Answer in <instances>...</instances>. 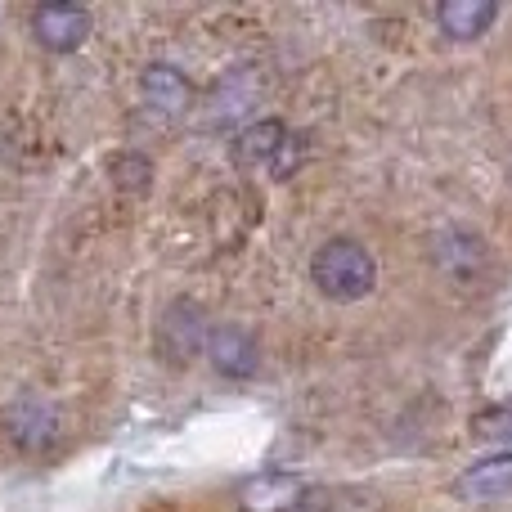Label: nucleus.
<instances>
[{"mask_svg":"<svg viewBox=\"0 0 512 512\" xmlns=\"http://www.w3.org/2000/svg\"><path fill=\"white\" fill-rule=\"evenodd\" d=\"M310 279L328 301H364L378 283V265L355 239H328L310 261Z\"/></svg>","mask_w":512,"mask_h":512,"instance_id":"obj_1","label":"nucleus"},{"mask_svg":"<svg viewBox=\"0 0 512 512\" xmlns=\"http://www.w3.org/2000/svg\"><path fill=\"white\" fill-rule=\"evenodd\" d=\"M0 423H5L9 445L23 454L50 450L54 436H59V414H54V405L45 396H18L14 405L0 414Z\"/></svg>","mask_w":512,"mask_h":512,"instance_id":"obj_2","label":"nucleus"},{"mask_svg":"<svg viewBox=\"0 0 512 512\" xmlns=\"http://www.w3.org/2000/svg\"><path fill=\"white\" fill-rule=\"evenodd\" d=\"M207 337H212V328H207L203 306H194V301H171L158 324V351L167 355L171 364H185V360H194L198 351H207Z\"/></svg>","mask_w":512,"mask_h":512,"instance_id":"obj_3","label":"nucleus"},{"mask_svg":"<svg viewBox=\"0 0 512 512\" xmlns=\"http://www.w3.org/2000/svg\"><path fill=\"white\" fill-rule=\"evenodd\" d=\"M90 32H95V18H90L81 5H63V0H54V5L32 9V36L54 54L81 50V45L90 41Z\"/></svg>","mask_w":512,"mask_h":512,"instance_id":"obj_4","label":"nucleus"},{"mask_svg":"<svg viewBox=\"0 0 512 512\" xmlns=\"http://www.w3.org/2000/svg\"><path fill=\"white\" fill-rule=\"evenodd\" d=\"M207 360H212V369L221 373V378L243 382L261 369V346H256V337L248 333V328L216 324L212 337H207Z\"/></svg>","mask_w":512,"mask_h":512,"instance_id":"obj_5","label":"nucleus"},{"mask_svg":"<svg viewBox=\"0 0 512 512\" xmlns=\"http://www.w3.org/2000/svg\"><path fill=\"white\" fill-rule=\"evenodd\" d=\"M306 499V481L297 472H256L239 486L243 512H292Z\"/></svg>","mask_w":512,"mask_h":512,"instance_id":"obj_6","label":"nucleus"},{"mask_svg":"<svg viewBox=\"0 0 512 512\" xmlns=\"http://www.w3.org/2000/svg\"><path fill=\"white\" fill-rule=\"evenodd\" d=\"M140 95L153 113H167V117L189 113V104H194V86H189V77L180 68H171V63H153V68H144Z\"/></svg>","mask_w":512,"mask_h":512,"instance_id":"obj_7","label":"nucleus"},{"mask_svg":"<svg viewBox=\"0 0 512 512\" xmlns=\"http://www.w3.org/2000/svg\"><path fill=\"white\" fill-rule=\"evenodd\" d=\"M454 495L472 499V504H486V499H504L512 495V450L490 454V459L472 463L459 481H454Z\"/></svg>","mask_w":512,"mask_h":512,"instance_id":"obj_8","label":"nucleus"},{"mask_svg":"<svg viewBox=\"0 0 512 512\" xmlns=\"http://www.w3.org/2000/svg\"><path fill=\"white\" fill-rule=\"evenodd\" d=\"M499 18V5L495 0H445L441 9H436V23H441L445 36H454V41H477V36H486V27Z\"/></svg>","mask_w":512,"mask_h":512,"instance_id":"obj_9","label":"nucleus"},{"mask_svg":"<svg viewBox=\"0 0 512 512\" xmlns=\"http://www.w3.org/2000/svg\"><path fill=\"white\" fill-rule=\"evenodd\" d=\"M283 140H288V126L283 122H274V117L252 122L248 131L234 140V162H239V167H270L274 153L283 149Z\"/></svg>","mask_w":512,"mask_h":512,"instance_id":"obj_10","label":"nucleus"},{"mask_svg":"<svg viewBox=\"0 0 512 512\" xmlns=\"http://www.w3.org/2000/svg\"><path fill=\"white\" fill-rule=\"evenodd\" d=\"M243 77H248V72H230V77L221 81V86H216V95H212V108H216V117H239L243 108L252 104V95H243Z\"/></svg>","mask_w":512,"mask_h":512,"instance_id":"obj_11","label":"nucleus"},{"mask_svg":"<svg viewBox=\"0 0 512 512\" xmlns=\"http://www.w3.org/2000/svg\"><path fill=\"white\" fill-rule=\"evenodd\" d=\"M113 176H117V185L122 189H149V180H153V167H149V158H140V153H122V158L113 162Z\"/></svg>","mask_w":512,"mask_h":512,"instance_id":"obj_12","label":"nucleus"},{"mask_svg":"<svg viewBox=\"0 0 512 512\" xmlns=\"http://www.w3.org/2000/svg\"><path fill=\"white\" fill-rule=\"evenodd\" d=\"M301 162H306V140L288 131V140H283V149L274 153V162H270V176H274V180H288L292 171L301 167Z\"/></svg>","mask_w":512,"mask_h":512,"instance_id":"obj_13","label":"nucleus"},{"mask_svg":"<svg viewBox=\"0 0 512 512\" xmlns=\"http://www.w3.org/2000/svg\"><path fill=\"white\" fill-rule=\"evenodd\" d=\"M472 432L486 441H512V409H486L472 418Z\"/></svg>","mask_w":512,"mask_h":512,"instance_id":"obj_14","label":"nucleus"}]
</instances>
